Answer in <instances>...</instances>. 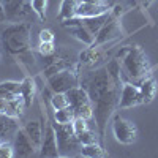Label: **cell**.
<instances>
[{"mask_svg": "<svg viewBox=\"0 0 158 158\" xmlns=\"http://www.w3.org/2000/svg\"><path fill=\"white\" fill-rule=\"evenodd\" d=\"M79 85L89 94L94 106V118L98 128L100 141L104 146L108 120L114 115L115 109H118L122 77L112 76L106 67H101L95 71L79 73Z\"/></svg>", "mask_w": 158, "mask_h": 158, "instance_id": "6da1fadb", "label": "cell"}, {"mask_svg": "<svg viewBox=\"0 0 158 158\" xmlns=\"http://www.w3.org/2000/svg\"><path fill=\"white\" fill-rule=\"evenodd\" d=\"M32 24L24 22H5L0 25V46L6 54L19 57L30 51L32 43Z\"/></svg>", "mask_w": 158, "mask_h": 158, "instance_id": "7a4b0ae2", "label": "cell"}, {"mask_svg": "<svg viewBox=\"0 0 158 158\" xmlns=\"http://www.w3.org/2000/svg\"><path fill=\"white\" fill-rule=\"evenodd\" d=\"M120 70L125 82H133L136 85H139L141 81L150 76V65L141 46H130L122 52Z\"/></svg>", "mask_w": 158, "mask_h": 158, "instance_id": "3957f363", "label": "cell"}, {"mask_svg": "<svg viewBox=\"0 0 158 158\" xmlns=\"http://www.w3.org/2000/svg\"><path fill=\"white\" fill-rule=\"evenodd\" d=\"M43 74L48 79L49 76L56 74L62 70H77L79 71V60L76 57L74 52L65 49V48H59L56 49V52L52 56H46L43 57Z\"/></svg>", "mask_w": 158, "mask_h": 158, "instance_id": "277c9868", "label": "cell"}, {"mask_svg": "<svg viewBox=\"0 0 158 158\" xmlns=\"http://www.w3.org/2000/svg\"><path fill=\"white\" fill-rule=\"evenodd\" d=\"M51 123H52V127H54V130H56L59 156L81 155L82 144L79 142L76 133L73 131V125L71 123H59L56 120H51Z\"/></svg>", "mask_w": 158, "mask_h": 158, "instance_id": "5b68a950", "label": "cell"}, {"mask_svg": "<svg viewBox=\"0 0 158 158\" xmlns=\"http://www.w3.org/2000/svg\"><path fill=\"white\" fill-rule=\"evenodd\" d=\"M67 98H68L70 108L73 109L76 117H84L87 120H90L94 117V106H92V101L85 89H82L81 85L70 89L67 92Z\"/></svg>", "mask_w": 158, "mask_h": 158, "instance_id": "8992f818", "label": "cell"}, {"mask_svg": "<svg viewBox=\"0 0 158 158\" xmlns=\"http://www.w3.org/2000/svg\"><path fill=\"white\" fill-rule=\"evenodd\" d=\"M48 85L56 94H67L76 85H79V71L77 70H62L48 77Z\"/></svg>", "mask_w": 158, "mask_h": 158, "instance_id": "52a82bcc", "label": "cell"}, {"mask_svg": "<svg viewBox=\"0 0 158 158\" xmlns=\"http://www.w3.org/2000/svg\"><path fill=\"white\" fill-rule=\"evenodd\" d=\"M6 21L8 22H24L29 21L32 16V3L30 0H2Z\"/></svg>", "mask_w": 158, "mask_h": 158, "instance_id": "ba28073f", "label": "cell"}, {"mask_svg": "<svg viewBox=\"0 0 158 158\" xmlns=\"http://www.w3.org/2000/svg\"><path fill=\"white\" fill-rule=\"evenodd\" d=\"M112 133H114V138H115L117 142L130 146V144H133L138 138V127L131 120H127V118H123L120 115H114Z\"/></svg>", "mask_w": 158, "mask_h": 158, "instance_id": "9c48e42d", "label": "cell"}, {"mask_svg": "<svg viewBox=\"0 0 158 158\" xmlns=\"http://www.w3.org/2000/svg\"><path fill=\"white\" fill-rule=\"evenodd\" d=\"M144 104L142 94L139 85L133 82H123L120 89V98H118V109H128Z\"/></svg>", "mask_w": 158, "mask_h": 158, "instance_id": "30bf717a", "label": "cell"}, {"mask_svg": "<svg viewBox=\"0 0 158 158\" xmlns=\"http://www.w3.org/2000/svg\"><path fill=\"white\" fill-rule=\"evenodd\" d=\"M40 156L41 158H56L59 156V147H57V136L56 130L52 127L51 120L44 125V133H43V142L40 147Z\"/></svg>", "mask_w": 158, "mask_h": 158, "instance_id": "8fae6325", "label": "cell"}, {"mask_svg": "<svg viewBox=\"0 0 158 158\" xmlns=\"http://www.w3.org/2000/svg\"><path fill=\"white\" fill-rule=\"evenodd\" d=\"M13 149H15V156L19 158H27L35 155V144L29 138V135L24 131V128H18L15 133V141H13Z\"/></svg>", "mask_w": 158, "mask_h": 158, "instance_id": "7c38bea8", "label": "cell"}, {"mask_svg": "<svg viewBox=\"0 0 158 158\" xmlns=\"http://www.w3.org/2000/svg\"><path fill=\"white\" fill-rule=\"evenodd\" d=\"M62 25L65 29L70 32V35H73L76 40L82 41L84 44L87 46H94V41H95V36L92 35L84 25L81 24L79 18H71V19H67V21H62Z\"/></svg>", "mask_w": 158, "mask_h": 158, "instance_id": "4fadbf2b", "label": "cell"}, {"mask_svg": "<svg viewBox=\"0 0 158 158\" xmlns=\"http://www.w3.org/2000/svg\"><path fill=\"white\" fill-rule=\"evenodd\" d=\"M122 35V27H120V24H118L117 18H112L109 22H106L103 25V29L97 33L95 36V41H94V46H100V44H104V43H108V41H112V40L118 38Z\"/></svg>", "mask_w": 158, "mask_h": 158, "instance_id": "5bb4252c", "label": "cell"}, {"mask_svg": "<svg viewBox=\"0 0 158 158\" xmlns=\"http://www.w3.org/2000/svg\"><path fill=\"white\" fill-rule=\"evenodd\" d=\"M112 18H115V16H114V13L109 10L108 13H104V15L94 16V18H79V21H81V24L84 25V27H85L92 35L97 36V33L103 29V25L106 24V22H109Z\"/></svg>", "mask_w": 158, "mask_h": 158, "instance_id": "9a60e30c", "label": "cell"}, {"mask_svg": "<svg viewBox=\"0 0 158 158\" xmlns=\"http://www.w3.org/2000/svg\"><path fill=\"white\" fill-rule=\"evenodd\" d=\"M111 8L109 5H94V3H85L81 2L76 10V16L74 18H94V16H100L108 13Z\"/></svg>", "mask_w": 158, "mask_h": 158, "instance_id": "2e32d148", "label": "cell"}, {"mask_svg": "<svg viewBox=\"0 0 158 158\" xmlns=\"http://www.w3.org/2000/svg\"><path fill=\"white\" fill-rule=\"evenodd\" d=\"M24 131L29 135V138L32 139V142L35 144V147L40 149L41 147V142H43V123L38 122V120H30L24 125Z\"/></svg>", "mask_w": 158, "mask_h": 158, "instance_id": "e0dca14e", "label": "cell"}, {"mask_svg": "<svg viewBox=\"0 0 158 158\" xmlns=\"http://www.w3.org/2000/svg\"><path fill=\"white\" fill-rule=\"evenodd\" d=\"M139 89H141L144 103H150L155 98V95H156V81H155V77L152 74L147 76L144 81H141Z\"/></svg>", "mask_w": 158, "mask_h": 158, "instance_id": "ac0fdd59", "label": "cell"}, {"mask_svg": "<svg viewBox=\"0 0 158 158\" xmlns=\"http://www.w3.org/2000/svg\"><path fill=\"white\" fill-rule=\"evenodd\" d=\"M19 128L18 118L16 117H10L6 114H0V136L6 138L10 135H15Z\"/></svg>", "mask_w": 158, "mask_h": 158, "instance_id": "d6986e66", "label": "cell"}, {"mask_svg": "<svg viewBox=\"0 0 158 158\" xmlns=\"http://www.w3.org/2000/svg\"><path fill=\"white\" fill-rule=\"evenodd\" d=\"M81 3V0H62L60 11H59V21H67L76 16V10Z\"/></svg>", "mask_w": 158, "mask_h": 158, "instance_id": "ffe728a7", "label": "cell"}, {"mask_svg": "<svg viewBox=\"0 0 158 158\" xmlns=\"http://www.w3.org/2000/svg\"><path fill=\"white\" fill-rule=\"evenodd\" d=\"M35 92H36V85H35V81L27 76L24 79V81L21 82V95L25 101V104H27V109L32 106V101H33V97H35Z\"/></svg>", "mask_w": 158, "mask_h": 158, "instance_id": "44dd1931", "label": "cell"}, {"mask_svg": "<svg viewBox=\"0 0 158 158\" xmlns=\"http://www.w3.org/2000/svg\"><path fill=\"white\" fill-rule=\"evenodd\" d=\"M18 95H21V82H18V81L0 82V98L13 100Z\"/></svg>", "mask_w": 158, "mask_h": 158, "instance_id": "7402d4cb", "label": "cell"}, {"mask_svg": "<svg viewBox=\"0 0 158 158\" xmlns=\"http://www.w3.org/2000/svg\"><path fill=\"white\" fill-rule=\"evenodd\" d=\"M108 152L104 149V146L101 142H95V144H85L81 147V156H87V158H101L106 156Z\"/></svg>", "mask_w": 158, "mask_h": 158, "instance_id": "603a6c76", "label": "cell"}, {"mask_svg": "<svg viewBox=\"0 0 158 158\" xmlns=\"http://www.w3.org/2000/svg\"><path fill=\"white\" fill-rule=\"evenodd\" d=\"M98 59H100V54L97 52V48L90 46L89 49L82 51L79 54V65H94L95 62H98Z\"/></svg>", "mask_w": 158, "mask_h": 158, "instance_id": "cb8c5ba5", "label": "cell"}, {"mask_svg": "<svg viewBox=\"0 0 158 158\" xmlns=\"http://www.w3.org/2000/svg\"><path fill=\"white\" fill-rule=\"evenodd\" d=\"M32 10L38 16L40 21H46L48 19V0H30Z\"/></svg>", "mask_w": 158, "mask_h": 158, "instance_id": "d4e9b609", "label": "cell"}, {"mask_svg": "<svg viewBox=\"0 0 158 158\" xmlns=\"http://www.w3.org/2000/svg\"><path fill=\"white\" fill-rule=\"evenodd\" d=\"M51 101V106L54 111H59V109H65L68 108V98H67V94H56V92H52V95L49 98Z\"/></svg>", "mask_w": 158, "mask_h": 158, "instance_id": "484cf974", "label": "cell"}, {"mask_svg": "<svg viewBox=\"0 0 158 158\" xmlns=\"http://www.w3.org/2000/svg\"><path fill=\"white\" fill-rule=\"evenodd\" d=\"M74 112L73 109L68 106L65 109H59V111H54V120L59 122V123H71L74 120Z\"/></svg>", "mask_w": 158, "mask_h": 158, "instance_id": "4316f807", "label": "cell"}, {"mask_svg": "<svg viewBox=\"0 0 158 158\" xmlns=\"http://www.w3.org/2000/svg\"><path fill=\"white\" fill-rule=\"evenodd\" d=\"M76 136H77L79 142H81L82 146H85V144L101 142V141H100V135L95 133V131H94V130H90V128H87L85 131H82V133H79V135H76Z\"/></svg>", "mask_w": 158, "mask_h": 158, "instance_id": "83f0119b", "label": "cell"}, {"mask_svg": "<svg viewBox=\"0 0 158 158\" xmlns=\"http://www.w3.org/2000/svg\"><path fill=\"white\" fill-rule=\"evenodd\" d=\"M38 52L41 57H46V56H52L56 52V46H54V41H40L38 44Z\"/></svg>", "mask_w": 158, "mask_h": 158, "instance_id": "f1b7e54d", "label": "cell"}, {"mask_svg": "<svg viewBox=\"0 0 158 158\" xmlns=\"http://www.w3.org/2000/svg\"><path fill=\"white\" fill-rule=\"evenodd\" d=\"M71 125H73V131L76 135H79V133H82V131H85L89 128V120L84 117H74Z\"/></svg>", "mask_w": 158, "mask_h": 158, "instance_id": "f546056e", "label": "cell"}, {"mask_svg": "<svg viewBox=\"0 0 158 158\" xmlns=\"http://www.w3.org/2000/svg\"><path fill=\"white\" fill-rule=\"evenodd\" d=\"M11 156H15L13 144L8 141H2L0 142V158H11Z\"/></svg>", "mask_w": 158, "mask_h": 158, "instance_id": "4dcf8cb0", "label": "cell"}, {"mask_svg": "<svg viewBox=\"0 0 158 158\" xmlns=\"http://www.w3.org/2000/svg\"><path fill=\"white\" fill-rule=\"evenodd\" d=\"M38 38H40V41H54V33H52V30H49V29H43L41 32H40Z\"/></svg>", "mask_w": 158, "mask_h": 158, "instance_id": "1f68e13d", "label": "cell"}, {"mask_svg": "<svg viewBox=\"0 0 158 158\" xmlns=\"http://www.w3.org/2000/svg\"><path fill=\"white\" fill-rule=\"evenodd\" d=\"M8 22L6 21V13H5V8H3V3H2V0H0V25Z\"/></svg>", "mask_w": 158, "mask_h": 158, "instance_id": "d6a6232c", "label": "cell"}, {"mask_svg": "<svg viewBox=\"0 0 158 158\" xmlns=\"http://www.w3.org/2000/svg\"><path fill=\"white\" fill-rule=\"evenodd\" d=\"M85 3H94V5H108V0H81Z\"/></svg>", "mask_w": 158, "mask_h": 158, "instance_id": "836d02e7", "label": "cell"}, {"mask_svg": "<svg viewBox=\"0 0 158 158\" xmlns=\"http://www.w3.org/2000/svg\"><path fill=\"white\" fill-rule=\"evenodd\" d=\"M2 141H3V138H2V136H0V142H2Z\"/></svg>", "mask_w": 158, "mask_h": 158, "instance_id": "e575fe53", "label": "cell"}, {"mask_svg": "<svg viewBox=\"0 0 158 158\" xmlns=\"http://www.w3.org/2000/svg\"><path fill=\"white\" fill-rule=\"evenodd\" d=\"M0 59H2V57H0Z\"/></svg>", "mask_w": 158, "mask_h": 158, "instance_id": "d590c367", "label": "cell"}]
</instances>
